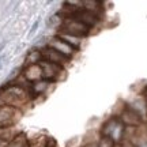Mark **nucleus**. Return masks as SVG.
<instances>
[{"label":"nucleus","instance_id":"nucleus-1","mask_svg":"<svg viewBox=\"0 0 147 147\" xmlns=\"http://www.w3.org/2000/svg\"><path fill=\"white\" fill-rule=\"evenodd\" d=\"M32 100L29 90L21 87L15 83H10L0 90V104L4 106H11L19 109L22 106H26Z\"/></svg>","mask_w":147,"mask_h":147},{"label":"nucleus","instance_id":"nucleus-2","mask_svg":"<svg viewBox=\"0 0 147 147\" xmlns=\"http://www.w3.org/2000/svg\"><path fill=\"white\" fill-rule=\"evenodd\" d=\"M125 128L127 127L121 123L119 116H112L101 127V136L110 138L117 144V143L123 142L124 134H125Z\"/></svg>","mask_w":147,"mask_h":147},{"label":"nucleus","instance_id":"nucleus-3","mask_svg":"<svg viewBox=\"0 0 147 147\" xmlns=\"http://www.w3.org/2000/svg\"><path fill=\"white\" fill-rule=\"evenodd\" d=\"M90 30H91V29L87 27L86 25H83L82 22L76 21V19H69V18L63 19L61 25L59 27V33L71 34V36L79 37V38L87 37L90 34Z\"/></svg>","mask_w":147,"mask_h":147},{"label":"nucleus","instance_id":"nucleus-4","mask_svg":"<svg viewBox=\"0 0 147 147\" xmlns=\"http://www.w3.org/2000/svg\"><path fill=\"white\" fill-rule=\"evenodd\" d=\"M40 65L42 69V79L44 80H48L52 83V82H59V80L65 78V68L64 67L52 64L49 61H45V60H41Z\"/></svg>","mask_w":147,"mask_h":147},{"label":"nucleus","instance_id":"nucleus-5","mask_svg":"<svg viewBox=\"0 0 147 147\" xmlns=\"http://www.w3.org/2000/svg\"><path fill=\"white\" fill-rule=\"evenodd\" d=\"M67 18H69V19H76V21L82 22L83 25H86V26L90 27V29H93L94 26H97L101 21L100 15H97V14L91 12V11L84 10V8H76V10H74ZM64 19H65V18H64Z\"/></svg>","mask_w":147,"mask_h":147},{"label":"nucleus","instance_id":"nucleus-6","mask_svg":"<svg viewBox=\"0 0 147 147\" xmlns=\"http://www.w3.org/2000/svg\"><path fill=\"white\" fill-rule=\"evenodd\" d=\"M22 116V112L19 109L11 108V106L0 105V128L3 127L15 125V123Z\"/></svg>","mask_w":147,"mask_h":147},{"label":"nucleus","instance_id":"nucleus-7","mask_svg":"<svg viewBox=\"0 0 147 147\" xmlns=\"http://www.w3.org/2000/svg\"><path fill=\"white\" fill-rule=\"evenodd\" d=\"M48 47L52 48L53 51H56V52L60 53V55H63L64 57H67L68 60H71L72 56L76 53V49H74L71 45H68L67 42L63 41V40H61L60 37H57V36L52 37V38L49 40Z\"/></svg>","mask_w":147,"mask_h":147},{"label":"nucleus","instance_id":"nucleus-8","mask_svg":"<svg viewBox=\"0 0 147 147\" xmlns=\"http://www.w3.org/2000/svg\"><path fill=\"white\" fill-rule=\"evenodd\" d=\"M119 119H120L121 123H123L125 127H134V128L140 127V125H142V123H143L142 117L138 115L135 110H132L131 108H128L127 105L124 106V109L120 112Z\"/></svg>","mask_w":147,"mask_h":147},{"label":"nucleus","instance_id":"nucleus-9","mask_svg":"<svg viewBox=\"0 0 147 147\" xmlns=\"http://www.w3.org/2000/svg\"><path fill=\"white\" fill-rule=\"evenodd\" d=\"M41 53H42V60H45V61H49V63L52 64H56V65H60V67H67V64L69 63V60L67 57H64L63 55H60L57 53L56 51H53L52 48L44 47L41 49Z\"/></svg>","mask_w":147,"mask_h":147},{"label":"nucleus","instance_id":"nucleus-10","mask_svg":"<svg viewBox=\"0 0 147 147\" xmlns=\"http://www.w3.org/2000/svg\"><path fill=\"white\" fill-rule=\"evenodd\" d=\"M22 76L26 79L29 83H34L42 79V69L40 64H33V65H27L22 71Z\"/></svg>","mask_w":147,"mask_h":147},{"label":"nucleus","instance_id":"nucleus-11","mask_svg":"<svg viewBox=\"0 0 147 147\" xmlns=\"http://www.w3.org/2000/svg\"><path fill=\"white\" fill-rule=\"evenodd\" d=\"M51 86V82L48 80H38V82H34V83L30 84V89H29V93H30V97L34 98V97H40V95L45 94V91L49 89Z\"/></svg>","mask_w":147,"mask_h":147},{"label":"nucleus","instance_id":"nucleus-12","mask_svg":"<svg viewBox=\"0 0 147 147\" xmlns=\"http://www.w3.org/2000/svg\"><path fill=\"white\" fill-rule=\"evenodd\" d=\"M19 134H21V131H19L15 125L3 127V128H0V142L10 143L11 140H14Z\"/></svg>","mask_w":147,"mask_h":147},{"label":"nucleus","instance_id":"nucleus-13","mask_svg":"<svg viewBox=\"0 0 147 147\" xmlns=\"http://www.w3.org/2000/svg\"><path fill=\"white\" fill-rule=\"evenodd\" d=\"M42 60V53H41V49H32V51H29L26 55V57H25V67L27 65H33V64H40Z\"/></svg>","mask_w":147,"mask_h":147},{"label":"nucleus","instance_id":"nucleus-14","mask_svg":"<svg viewBox=\"0 0 147 147\" xmlns=\"http://www.w3.org/2000/svg\"><path fill=\"white\" fill-rule=\"evenodd\" d=\"M3 147H32V142L27 139L25 134L21 132L14 140H11L10 143H5Z\"/></svg>","mask_w":147,"mask_h":147},{"label":"nucleus","instance_id":"nucleus-15","mask_svg":"<svg viewBox=\"0 0 147 147\" xmlns=\"http://www.w3.org/2000/svg\"><path fill=\"white\" fill-rule=\"evenodd\" d=\"M57 37H60L63 41H65L68 45L74 48V49H76L78 51L80 45H82V38H79V37H75V36H71V34H65V33H57L56 34Z\"/></svg>","mask_w":147,"mask_h":147},{"label":"nucleus","instance_id":"nucleus-16","mask_svg":"<svg viewBox=\"0 0 147 147\" xmlns=\"http://www.w3.org/2000/svg\"><path fill=\"white\" fill-rule=\"evenodd\" d=\"M97 147H116V143L106 136H101L100 140L97 142Z\"/></svg>","mask_w":147,"mask_h":147},{"label":"nucleus","instance_id":"nucleus-17","mask_svg":"<svg viewBox=\"0 0 147 147\" xmlns=\"http://www.w3.org/2000/svg\"><path fill=\"white\" fill-rule=\"evenodd\" d=\"M47 140H48V138H45V136H38L36 140H33V142H32V147H45V144H47Z\"/></svg>","mask_w":147,"mask_h":147},{"label":"nucleus","instance_id":"nucleus-18","mask_svg":"<svg viewBox=\"0 0 147 147\" xmlns=\"http://www.w3.org/2000/svg\"><path fill=\"white\" fill-rule=\"evenodd\" d=\"M45 147H57V144H56V142H55L53 139L48 138V140H47V144H45Z\"/></svg>","mask_w":147,"mask_h":147},{"label":"nucleus","instance_id":"nucleus-19","mask_svg":"<svg viewBox=\"0 0 147 147\" xmlns=\"http://www.w3.org/2000/svg\"><path fill=\"white\" fill-rule=\"evenodd\" d=\"M83 147H97V143L95 142H90V143H86Z\"/></svg>","mask_w":147,"mask_h":147},{"label":"nucleus","instance_id":"nucleus-20","mask_svg":"<svg viewBox=\"0 0 147 147\" xmlns=\"http://www.w3.org/2000/svg\"><path fill=\"white\" fill-rule=\"evenodd\" d=\"M143 98H144V101H146V105H147V90L144 91V94H143Z\"/></svg>","mask_w":147,"mask_h":147}]
</instances>
